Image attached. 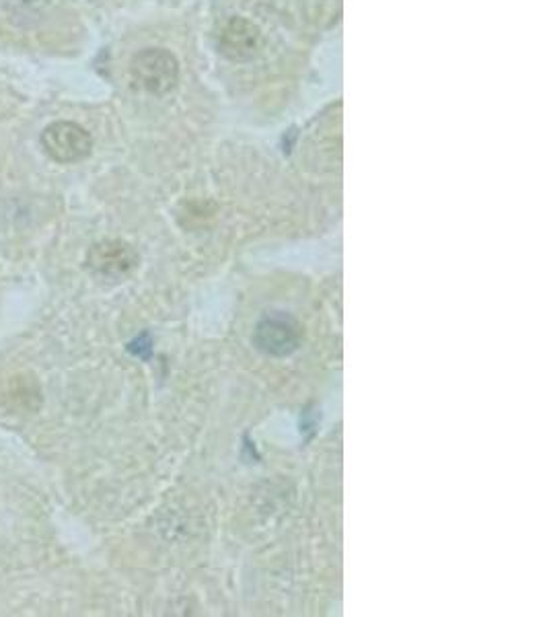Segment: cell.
I'll return each mask as SVG.
<instances>
[{
    "label": "cell",
    "instance_id": "6da1fadb",
    "mask_svg": "<svg viewBox=\"0 0 549 617\" xmlns=\"http://www.w3.org/2000/svg\"><path fill=\"white\" fill-rule=\"evenodd\" d=\"M132 83L151 95L169 93L179 79L175 56L163 48H144L130 62Z\"/></svg>",
    "mask_w": 549,
    "mask_h": 617
},
{
    "label": "cell",
    "instance_id": "7a4b0ae2",
    "mask_svg": "<svg viewBox=\"0 0 549 617\" xmlns=\"http://www.w3.org/2000/svg\"><path fill=\"white\" fill-rule=\"evenodd\" d=\"M40 142L44 153L62 165L79 163L93 151L91 134L77 122H52L44 128Z\"/></svg>",
    "mask_w": 549,
    "mask_h": 617
},
{
    "label": "cell",
    "instance_id": "3957f363",
    "mask_svg": "<svg viewBox=\"0 0 549 617\" xmlns=\"http://www.w3.org/2000/svg\"><path fill=\"white\" fill-rule=\"evenodd\" d=\"M136 249L122 239H103L89 247L87 268L105 280H122L138 268Z\"/></svg>",
    "mask_w": 549,
    "mask_h": 617
},
{
    "label": "cell",
    "instance_id": "277c9868",
    "mask_svg": "<svg viewBox=\"0 0 549 617\" xmlns=\"http://www.w3.org/2000/svg\"><path fill=\"white\" fill-rule=\"evenodd\" d=\"M303 328L297 319H292L286 313H268L255 330V344L260 350L274 354V356H286L295 352L301 344Z\"/></svg>",
    "mask_w": 549,
    "mask_h": 617
},
{
    "label": "cell",
    "instance_id": "5b68a950",
    "mask_svg": "<svg viewBox=\"0 0 549 617\" xmlns=\"http://www.w3.org/2000/svg\"><path fill=\"white\" fill-rule=\"evenodd\" d=\"M262 44V35L260 29L255 27L251 21L235 17L231 19L223 31H221V40H218V46H221V52L231 58V60H247L251 58L255 52L260 50Z\"/></svg>",
    "mask_w": 549,
    "mask_h": 617
}]
</instances>
